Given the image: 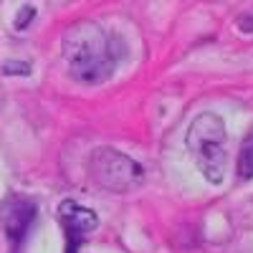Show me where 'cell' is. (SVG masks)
I'll use <instances>...</instances> for the list:
<instances>
[{"label": "cell", "mask_w": 253, "mask_h": 253, "mask_svg": "<svg viewBox=\"0 0 253 253\" xmlns=\"http://www.w3.org/2000/svg\"><path fill=\"white\" fill-rule=\"evenodd\" d=\"M63 61L69 74L81 84H101L114 74L117 41L101 26L84 20L63 36Z\"/></svg>", "instance_id": "6da1fadb"}, {"label": "cell", "mask_w": 253, "mask_h": 253, "mask_svg": "<svg viewBox=\"0 0 253 253\" xmlns=\"http://www.w3.org/2000/svg\"><path fill=\"white\" fill-rule=\"evenodd\" d=\"M187 152L193 157L200 175L210 185H220L225 177V160H228V132L225 122L215 112H203L193 119L185 137Z\"/></svg>", "instance_id": "7a4b0ae2"}, {"label": "cell", "mask_w": 253, "mask_h": 253, "mask_svg": "<svg viewBox=\"0 0 253 253\" xmlns=\"http://www.w3.org/2000/svg\"><path fill=\"white\" fill-rule=\"evenodd\" d=\"M89 172L94 182L109 193H132L144 182V167L114 147H96L89 157Z\"/></svg>", "instance_id": "3957f363"}, {"label": "cell", "mask_w": 253, "mask_h": 253, "mask_svg": "<svg viewBox=\"0 0 253 253\" xmlns=\"http://www.w3.org/2000/svg\"><path fill=\"white\" fill-rule=\"evenodd\" d=\"M58 223L66 233V253H79L81 243L94 233L99 225V215L91 208L79 205L74 200H63L58 205Z\"/></svg>", "instance_id": "277c9868"}, {"label": "cell", "mask_w": 253, "mask_h": 253, "mask_svg": "<svg viewBox=\"0 0 253 253\" xmlns=\"http://www.w3.org/2000/svg\"><path fill=\"white\" fill-rule=\"evenodd\" d=\"M33 220H36V203L23 195H13L0 205V223H3L5 238L10 241L13 251H18V246L26 241Z\"/></svg>", "instance_id": "5b68a950"}, {"label": "cell", "mask_w": 253, "mask_h": 253, "mask_svg": "<svg viewBox=\"0 0 253 253\" xmlns=\"http://www.w3.org/2000/svg\"><path fill=\"white\" fill-rule=\"evenodd\" d=\"M236 172H238V180H253V132L241 142Z\"/></svg>", "instance_id": "8992f818"}, {"label": "cell", "mask_w": 253, "mask_h": 253, "mask_svg": "<svg viewBox=\"0 0 253 253\" xmlns=\"http://www.w3.org/2000/svg\"><path fill=\"white\" fill-rule=\"evenodd\" d=\"M3 71L8 76H28L31 74V63H26V61H8L3 66Z\"/></svg>", "instance_id": "52a82bcc"}, {"label": "cell", "mask_w": 253, "mask_h": 253, "mask_svg": "<svg viewBox=\"0 0 253 253\" xmlns=\"http://www.w3.org/2000/svg\"><path fill=\"white\" fill-rule=\"evenodd\" d=\"M33 15H36V10H33L31 5H26V8H23V15H18V18H15V28H18V31H23V28L31 23V18H33Z\"/></svg>", "instance_id": "ba28073f"}]
</instances>
